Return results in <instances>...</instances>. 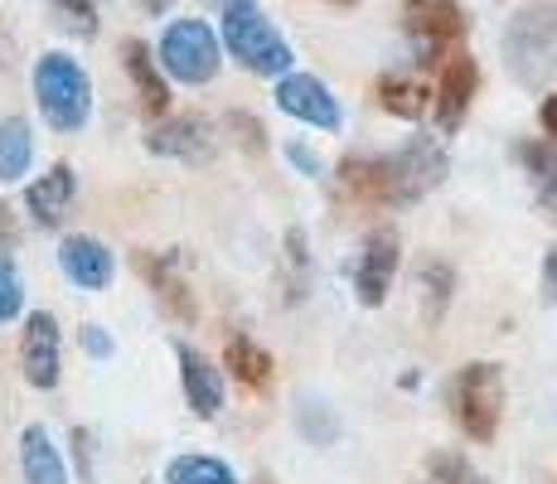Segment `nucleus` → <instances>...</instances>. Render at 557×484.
Instances as JSON below:
<instances>
[{
    "label": "nucleus",
    "mask_w": 557,
    "mask_h": 484,
    "mask_svg": "<svg viewBox=\"0 0 557 484\" xmlns=\"http://www.w3.org/2000/svg\"><path fill=\"white\" fill-rule=\"evenodd\" d=\"M219 25H223V49L243 63L257 78H282L292 73V45L276 35V25L257 10V0H238V5L219 10Z\"/></svg>",
    "instance_id": "f257e3e1"
},
{
    "label": "nucleus",
    "mask_w": 557,
    "mask_h": 484,
    "mask_svg": "<svg viewBox=\"0 0 557 484\" xmlns=\"http://www.w3.org/2000/svg\"><path fill=\"white\" fill-rule=\"evenodd\" d=\"M505 69L523 88L557 78V5H529L505 25Z\"/></svg>",
    "instance_id": "f03ea898"
},
{
    "label": "nucleus",
    "mask_w": 557,
    "mask_h": 484,
    "mask_svg": "<svg viewBox=\"0 0 557 484\" xmlns=\"http://www.w3.org/2000/svg\"><path fill=\"white\" fill-rule=\"evenodd\" d=\"M35 102L53 132H83L92 116V83L83 73V63L69 59V53H45L35 63Z\"/></svg>",
    "instance_id": "7ed1b4c3"
},
{
    "label": "nucleus",
    "mask_w": 557,
    "mask_h": 484,
    "mask_svg": "<svg viewBox=\"0 0 557 484\" xmlns=\"http://www.w3.org/2000/svg\"><path fill=\"white\" fill-rule=\"evenodd\" d=\"M451 407L460 432L475 446H490L499 436V422H505V373H499V363H466L451 378Z\"/></svg>",
    "instance_id": "20e7f679"
},
{
    "label": "nucleus",
    "mask_w": 557,
    "mask_h": 484,
    "mask_svg": "<svg viewBox=\"0 0 557 484\" xmlns=\"http://www.w3.org/2000/svg\"><path fill=\"white\" fill-rule=\"evenodd\" d=\"M160 73L185 88H203L219 78V35L203 20H170L160 35Z\"/></svg>",
    "instance_id": "39448f33"
},
{
    "label": "nucleus",
    "mask_w": 557,
    "mask_h": 484,
    "mask_svg": "<svg viewBox=\"0 0 557 484\" xmlns=\"http://www.w3.org/2000/svg\"><path fill=\"white\" fill-rule=\"evenodd\" d=\"M446 175V150L432 136H412L403 150L383 156V185H388V209L417 203L422 194H432Z\"/></svg>",
    "instance_id": "423d86ee"
},
{
    "label": "nucleus",
    "mask_w": 557,
    "mask_h": 484,
    "mask_svg": "<svg viewBox=\"0 0 557 484\" xmlns=\"http://www.w3.org/2000/svg\"><path fill=\"white\" fill-rule=\"evenodd\" d=\"M407 35L422 49V63H442L451 49H460L466 39V10L460 0H398Z\"/></svg>",
    "instance_id": "0eeeda50"
},
{
    "label": "nucleus",
    "mask_w": 557,
    "mask_h": 484,
    "mask_svg": "<svg viewBox=\"0 0 557 484\" xmlns=\"http://www.w3.org/2000/svg\"><path fill=\"white\" fill-rule=\"evenodd\" d=\"M20 369H25V383L49 393L63 378V335L59 320L49 310H35L25 315V330H20Z\"/></svg>",
    "instance_id": "6e6552de"
},
{
    "label": "nucleus",
    "mask_w": 557,
    "mask_h": 484,
    "mask_svg": "<svg viewBox=\"0 0 557 484\" xmlns=\"http://www.w3.org/2000/svg\"><path fill=\"white\" fill-rule=\"evenodd\" d=\"M276 107H282L286 116H296V122L320 126V132H339V122H345L335 92H330L315 73H282V83H276Z\"/></svg>",
    "instance_id": "1a4fd4ad"
},
{
    "label": "nucleus",
    "mask_w": 557,
    "mask_h": 484,
    "mask_svg": "<svg viewBox=\"0 0 557 484\" xmlns=\"http://www.w3.org/2000/svg\"><path fill=\"white\" fill-rule=\"evenodd\" d=\"M398 262H403V243L393 228H373L363 238V252H359V266H355V290H359V306H383L393 290V276H398Z\"/></svg>",
    "instance_id": "9d476101"
},
{
    "label": "nucleus",
    "mask_w": 557,
    "mask_h": 484,
    "mask_svg": "<svg viewBox=\"0 0 557 484\" xmlns=\"http://www.w3.org/2000/svg\"><path fill=\"white\" fill-rule=\"evenodd\" d=\"M480 92V63L470 59L466 49H451L442 59V88L432 97V112H436V126H442L446 136L460 132V122H466L470 102H475Z\"/></svg>",
    "instance_id": "9b49d317"
},
{
    "label": "nucleus",
    "mask_w": 557,
    "mask_h": 484,
    "mask_svg": "<svg viewBox=\"0 0 557 484\" xmlns=\"http://www.w3.org/2000/svg\"><path fill=\"white\" fill-rule=\"evenodd\" d=\"M146 146H151V156H165V160H185V165H203V160L213 156V146H219V132H213L209 116H170V122H160L151 136H146Z\"/></svg>",
    "instance_id": "f8f14e48"
},
{
    "label": "nucleus",
    "mask_w": 557,
    "mask_h": 484,
    "mask_svg": "<svg viewBox=\"0 0 557 484\" xmlns=\"http://www.w3.org/2000/svg\"><path fill=\"white\" fill-rule=\"evenodd\" d=\"M59 266H63V276H69L78 290H107V286H112V276H116L112 247L98 243V238H88V233H73V238H63Z\"/></svg>",
    "instance_id": "ddd939ff"
},
{
    "label": "nucleus",
    "mask_w": 557,
    "mask_h": 484,
    "mask_svg": "<svg viewBox=\"0 0 557 484\" xmlns=\"http://www.w3.org/2000/svg\"><path fill=\"white\" fill-rule=\"evenodd\" d=\"M175 359H180V378H185V402L195 417H219L223 412V373L213 359H203L195 344H175Z\"/></svg>",
    "instance_id": "4468645a"
},
{
    "label": "nucleus",
    "mask_w": 557,
    "mask_h": 484,
    "mask_svg": "<svg viewBox=\"0 0 557 484\" xmlns=\"http://www.w3.org/2000/svg\"><path fill=\"white\" fill-rule=\"evenodd\" d=\"M122 69H126V78H132L136 97H141V112L165 116L170 112V83H165V73H160V63H156V53L146 39H122Z\"/></svg>",
    "instance_id": "2eb2a0df"
},
{
    "label": "nucleus",
    "mask_w": 557,
    "mask_h": 484,
    "mask_svg": "<svg viewBox=\"0 0 557 484\" xmlns=\"http://www.w3.org/2000/svg\"><path fill=\"white\" fill-rule=\"evenodd\" d=\"M73 194H78V175H73L69 165H53L49 175H39L35 185L25 189V209L39 228H59L69 203H73Z\"/></svg>",
    "instance_id": "dca6fc26"
},
{
    "label": "nucleus",
    "mask_w": 557,
    "mask_h": 484,
    "mask_svg": "<svg viewBox=\"0 0 557 484\" xmlns=\"http://www.w3.org/2000/svg\"><path fill=\"white\" fill-rule=\"evenodd\" d=\"M20 470L25 484H69V466H63V450L53 446L49 426H25L20 432Z\"/></svg>",
    "instance_id": "f3484780"
},
{
    "label": "nucleus",
    "mask_w": 557,
    "mask_h": 484,
    "mask_svg": "<svg viewBox=\"0 0 557 484\" xmlns=\"http://www.w3.org/2000/svg\"><path fill=\"white\" fill-rule=\"evenodd\" d=\"M136 272H146V282L156 286V296H160V306L170 310L175 320H195V296H189V286L180 282V272H175V262L170 257H156V252H141L136 257Z\"/></svg>",
    "instance_id": "a211bd4d"
},
{
    "label": "nucleus",
    "mask_w": 557,
    "mask_h": 484,
    "mask_svg": "<svg viewBox=\"0 0 557 484\" xmlns=\"http://www.w3.org/2000/svg\"><path fill=\"white\" fill-rule=\"evenodd\" d=\"M223 369H228L243 387H252V393H267L272 378H276L272 353H267L257 339H248V335H233L228 339V349H223Z\"/></svg>",
    "instance_id": "6ab92c4d"
},
{
    "label": "nucleus",
    "mask_w": 557,
    "mask_h": 484,
    "mask_svg": "<svg viewBox=\"0 0 557 484\" xmlns=\"http://www.w3.org/2000/svg\"><path fill=\"white\" fill-rule=\"evenodd\" d=\"M519 160H523V170H529V185H533V199H539V209L557 223V146H548V141H523L519 146Z\"/></svg>",
    "instance_id": "aec40b11"
},
{
    "label": "nucleus",
    "mask_w": 557,
    "mask_h": 484,
    "mask_svg": "<svg viewBox=\"0 0 557 484\" xmlns=\"http://www.w3.org/2000/svg\"><path fill=\"white\" fill-rule=\"evenodd\" d=\"M35 165V136H29L25 116H5L0 122V185H15Z\"/></svg>",
    "instance_id": "412c9836"
},
{
    "label": "nucleus",
    "mask_w": 557,
    "mask_h": 484,
    "mask_svg": "<svg viewBox=\"0 0 557 484\" xmlns=\"http://www.w3.org/2000/svg\"><path fill=\"white\" fill-rule=\"evenodd\" d=\"M379 102H383V112L403 116V122H422L426 107H432V92H426L417 78H403V73H383V78H379Z\"/></svg>",
    "instance_id": "4be33fe9"
},
{
    "label": "nucleus",
    "mask_w": 557,
    "mask_h": 484,
    "mask_svg": "<svg viewBox=\"0 0 557 484\" xmlns=\"http://www.w3.org/2000/svg\"><path fill=\"white\" fill-rule=\"evenodd\" d=\"M165 484H238V470L219 456H175L165 466Z\"/></svg>",
    "instance_id": "5701e85b"
},
{
    "label": "nucleus",
    "mask_w": 557,
    "mask_h": 484,
    "mask_svg": "<svg viewBox=\"0 0 557 484\" xmlns=\"http://www.w3.org/2000/svg\"><path fill=\"white\" fill-rule=\"evenodd\" d=\"M45 5H49L53 25L69 29V35H78V39L98 35V5L92 0H45Z\"/></svg>",
    "instance_id": "b1692460"
},
{
    "label": "nucleus",
    "mask_w": 557,
    "mask_h": 484,
    "mask_svg": "<svg viewBox=\"0 0 557 484\" xmlns=\"http://www.w3.org/2000/svg\"><path fill=\"white\" fill-rule=\"evenodd\" d=\"M426 475H432V484H485V475H480L460 450H436V456L426 460Z\"/></svg>",
    "instance_id": "393cba45"
},
{
    "label": "nucleus",
    "mask_w": 557,
    "mask_h": 484,
    "mask_svg": "<svg viewBox=\"0 0 557 484\" xmlns=\"http://www.w3.org/2000/svg\"><path fill=\"white\" fill-rule=\"evenodd\" d=\"M20 310H25V282H20L15 262L0 252V325L20 320Z\"/></svg>",
    "instance_id": "a878e982"
},
{
    "label": "nucleus",
    "mask_w": 557,
    "mask_h": 484,
    "mask_svg": "<svg viewBox=\"0 0 557 484\" xmlns=\"http://www.w3.org/2000/svg\"><path fill=\"white\" fill-rule=\"evenodd\" d=\"M422 276H426V296H432V310H426V315L442 320V315H446V306H451V286H456L451 266H426Z\"/></svg>",
    "instance_id": "bb28decb"
},
{
    "label": "nucleus",
    "mask_w": 557,
    "mask_h": 484,
    "mask_svg": "<svg viewBox=\"0 0 557 484\" xmlns=\"http://www.w3.org/2000/svg\"><path fill=\"white\" fill-rule=\"evenodd\" d=\"M286 160H292V165H301L310 179H320V175H325V165H320V160H315V150L301 146V141H292V146H286Z\"/></svg>",
    "instance_id": "cd10ccee"
},
{
    "label": "nucleus",
    "mask_w": 557,
    "mask_h": 484,
    "mask_svg": "<svg viewBox=\"0 0 557 484\" xmlns=\"http://www.w3.org/2000/svg\"><path fill=\"white\" fill-rule=\"evenodd\" d=\"M83 349H88L92 359H112V335H107L102 325H88L83 330Z\"/></svg>",
    "instance_id": "c85d7f7f"
},
{
    "label": "nucleus",
    "mask_w": 557,
    "mask_h": 484,
    "mask_svg": "<svg viewBox=\"0 0 557 484\" xmlns=\"http://www.w3.org/2000/svg\"><path fill=\"white\" fill-rule=\"evenodd\" d=\"M228 122L243 132V146H248V150H267V132H262V122H252V116H228Z\"/></svg>",
    "instance_id": "c756f323"
},
{
    "label": "nucleus",
    "mask_w": 557,
    "mask_h": 484,
    "mask_svg": "<svg viewBox=\"0 0 557 484\" xmlns=\"http://www.w3.org/2000/svg\"><path fill=\"white\" fill-rule=\"evenodd\" d=\"M539 122H543V132L557 136V92L543 97V112H539Z\"/></svg>",
    "instance_id": "7c9ffc66"
},
{
    "label": "nucleus",
    "mask_w": 557,
    "mask_h": 484,
    "mask_svg": "<svg viewBox=\"0 0 557 484\" xmlns=\"http://www.w3.org/2000/svg\"><path fill=\"white\" fill-rule=\"evenodd\" d=\"M136 5H141L146 15H165V10H170V0H136Z\"/></svg>",
    "instance_id": "2f4dec72"
},
{
    "label": "nucleus",
    "mask_w": 557,
    "mask_h": 484,
    "mask_svg": "<svg viewBox=\"0 0 557 484\" xmlns=\"http://www.w3.org/2000/svg\"><path fill=\"white\" fill-rule=\"evenodd\" d=\"M548 282L557 286V252H548Z\"/></svg>",
    "instance_id": "473e14b6"
},
{
    "label": "nucleus",
    "mask_w": 557,
    "mask_h": 484,
    "mask_svg": "<svg viewBox=\"0 0 557 484\" xmlns=\"http://www.w3.org/2000/svg\"><path fill=\"white\" fill-rule=\"evenodd\" d=\"M209 5H219V10H228V5H238V0H209Z\"/></svg>",
    "instance_id": "72a5a7b5"
},
{
    "label": "nucleus",
    "mask_w": 557,
    "mask_h": 484,
    "mask_svg": "<svg viewBox=\"0 0 557 484\" xmlns=\"http://www.w3.org/2000/svg\"><path fill=\"white\" fill-rule=\"evenodd\" d=\"M330 5H359V0H330Z\"/></svg>",
    "instance_id": "f704fd0d"
},
{
    "label": "nucleus",
    "mask_w": 557,
    "mask_h": 484,
    "mask_svg": "<svg viewBox=\"0 0 557 484\" xmlns=\"http://www.w3.org/2000/svg\"><path fill=\"white\" fill-rule=\"evenodd\" d=\"M252 484H276V480H272V475H262V480H252Z\"/></svg>",
    "instance_id": "c9c22d12"
}]
</instances>
